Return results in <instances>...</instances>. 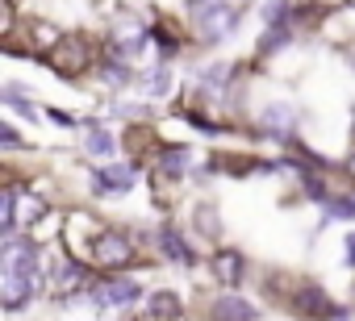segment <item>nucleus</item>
Here are the masks:
<instances>
[{"label": "nucleus", "instance_id": "obj_6", "mask_svg": "<svg viewBox=\"0 0 355 321\" xmlns=\"http://www.w3.org/2000/svg\"><path fill=\"white\" fill-rule=\"evenodd\" d=\"M134 180H138V167H125V163H105V167H96L92 172V192H125V188H134Z\"/></svg>", "mask_w": 355, "mask_h": 321}, {"label": "nucleus", "instance_id": "obj_4", "mask_svg": "<svg viewBox=\"0 0 355 321\" xmlns=\"http://www.w3.org/2000/svg\"><path fill=\"white\" fill-rule=\"evenodd\" d=\"M142 296V288L125 275H105L101 284H92V300L96 304H134Z\"/></svg>", "mask_w": 355, "mask_h": 321}, {"label": "nucleus", "instance_id": "obj_14", "mask_svg": "<svg viewBox=\"0 0 355 321\" xmlns=\"http://www.w3.org/2000/svg\"><path fill=\"white\" fill-rule=\"evenodd\" d=\"M214 263H218V279H226V284H239L243 279V255L239 250H222Z\"/></svg>", "mask_w": 355, "mask_h": 321}, {"label": "nucleus", "instance_id": "obj_1", "mask_svg": "<svg viewBox=\"0 0 355 321\" xmlns=\"http://www.w3.org/2000/svg\"><path fill=\"white\" fill-rule=\"evenodd\" d=\"M0 292H5V309L17 313L26 300H34L38 292V246L34 238H5V284H0Z\"/></svg>", "mask_w": 355, "mask_h": 321}, {"label": "nucleus", "instance_id": "obj_5", "mask_svg": "<svg viewBox=\"0 0 355 321\" xmlns=\"http://www.w3.org/2000/svg\"><path fill=\"white\" fill-rule=\"evenodd\" d=\"M297 313H305V317H318V321H326V317H347L338 304H330V296L318 288V284H301L297 288Z\"/></svg>", "mask_w": 355, "mask_h": 321}, {"label": "nucleus", "instance_id": "obj_10", "mask_svg": "<svg viewBox=\"0 0 355 321\" xmlns=\"http://www.w3.org/2000/svg\"><path fill=\"white\" fill-rule=\"evenodd\" d=\"M159 250H163L171 263H180V267H193V250L184 246V238L175 234V230H159Z\"/></svg>", "mask_w": 355, "mask_h": 321}, {"label": "nucleus", "instance_id": "obj_16", "mask_svg": "<svg viewBox=\"0 0 355 321\" xmlns=\"http://www.w3.org/2000/svg\"><path fill=\"white\" fill-rule=\"evenodd\" d=\"M293 42V30L288 26H272L268 34H263V42H259V55H276L280 46H288Z\"/></svg>", "mask_w": 355, "mask_h": 321}, {"label": "nucleus", "instance_id": "obj_9", "mask_svg": "<svg viewBox=\"0 0 355 321\" xmlns=\"http://www.w3.org/2000/svg\"><path fill=\"white\" fill-rule=\"evenodd\" d=\"M193 226L201 230V238L218 242V238H222V217H218V205H214V201H201V205L193 209Z\"/></svg>", "mask_w": 355, "mask_h": 321}, {"label": "nucleus", "instance_id": "obj_18", "mask_svg": "<svg viewBox=\"0 0 355 321\" xmlns=\"http://www.w3.org/2000/svg\"><path fill=\"white\" fill-rule=\"evenodd\" d=\"M326 217H334V221H355V196H330V201H326Z\"/></svg>", "mask_w": 355, "mask_h": 321}, {"label": "nucleus", "instance_id": "obj_11", "mask_svg": "<svg viewBox=\"0 0 355 321\" xmlns=\"http://www.w3.org/2000/svg\"><path fill=\"white\" fill-rule=\"evenodd\" d=\"M0 96H5V104H9L13 113H21L26 121H38V104L30 100V92H26L21 84H5V92H0Z\"/></svg>", "mask_w": 355, "mask_h": 321}, {"label": "nucleus", "instance_id": "obj_3", "mask_svg": "<svg viewBox=\"0 0 355 321\" xmlns=\"http://www.w3.org/2000/svg\"><path fill=\"white\" fill-rule=\"evenodd\" d=\"M134 259V238L130 234H117V230H105L96 238V263L101 267H125Z\"/></svg>", "mask_w": 355, "mask_h": 321}, {"label": "nucleus", "instance_id": "obj_13", "mask_svg": "<svg viewBox=\"0 0 355 321\" xmlns=\"http://www.w3.org/2000/svg\"><path fill=\"white\" fill-rule=\"evenodd\" d=\"M84 150L96 154V158H109V154L117 150V138H113L109 129H88V134H84Z\"/></svg>", "mask_w": 355, "mask_h": 321}, {"label": "nucleus", "instance_id": "obj_12", "mask_svg": "<svg viewBox=\"0 0 355 321\" xmlns=\"http://www.w3.org/2000/svg\"><path fill=\"white\" fill-rule=\"evenodd\" d=\"M189 163H193V150H189V146H167V150H163V158H159L163 176H180Z\"/></svg>", "mask_w": 355, "mask_h": 321}, {"label": "nucleus", "instance_id": "obj_19", "mask_svg": "<svg viewBox=\"0 0 355 321\" xmlns=\"http://www.w3.org/2000/svg\"><path fill=\"white\" fill-rule=\"evenodd\" d=\"M288 0H263V21H272V26H288Z\"/></svg>", "mask_w": 355, "mask_h": 321}, {"label": "nucleus", "instance_id": "obj_24", "mask_svg": "<svg viewBox=\"0 0 355 321\" xmlns=\"http://www.w3.org/2000/svg\"><path fill=\"white\" fill-rule=\"evenodd\" d=\"M347 267H355V234H347Z\"/></svg>", "mask_w": 355, "mask_h": 321}, {"label": "nucleus", "instance_id": "obj_20", "mask_svg": "<svg viewBox=\"0 0 355 321\" xmlns=\"http://www.w3.org/2000/svg\"><path fill=\"white\" fill-rule=\"evenodd\" d=\"M301 192H305L309 201H318V205H326V201H330L326 184H322V180H313V176H301Z\"/></svg>", "mask_w": 355, "mask_h": 321}, {"label": "nucleus", "instance_id": "obj_22", "mask_svg": "<svg viewBox=\"0 0 355 321\" xmlns=\"http://www.w3.org/2000/svg\"><path fill=\"white\" fill-rule=\"evenodd\" d=\"M0 142H5L9 150H13V146H21V134H17V125H9V121L0 125Z\"/></svg>", "mask_w": 355, "mask_h": 321}, {"label": "nucleus", "instance_id": "obj_2", "mask_svg": "<svg viewBox=\"0 0 355 321\" xmlns=\"http://www.w3.org/2000/svg\"><path fill=\"white\" fill-rule=\"evenodd\" d=\"M239 17H243V9L230 0V5H222V9H214L209 17H201V21H197V30H201L197 38H201V42H222L226 34H234V30H239Z\"/></svg>", "mask_w": 355, "mask_h": 321}, {"label": "nucleus", "instance_id": "obj_7", "mask_svg": "<svg viewBox=\"0 0 355 321\" xmlns=\"http://www.w3.org/2000/svg\"><path fill=\"white\" fill-rule=\"evenodd\" d=\"M293 121H297V113L288 104H268L263 109V129H268L272 142H288L293 138Z\"/></svg>", "mask_w": 355, "mask_h": 321}, {"label": "nucleus", "instance_id": "obj_15", "mask_svg": "<svg viewBox=\"0 0 355 321\" xmlns=\"http://www.w3.org/2000/svg\"><path fill=\"white\" fill-rule=\"evenodd\" d=\"M142 88H146V96H155V100H159V96H167V92H171V67H167V63L150 67V75H146V84H142Z\"/></svg>", "mask_w": 355, "mask_h": 321}, {"label": "nucleus", "instance_id": "obj_8", "mask_svg": "<svg viewBox=\"0 0 355 321\" xmlns=\"http://www.w3.org/2000/svg\"><path fill=\"white\" fill-rule=\"evenodd\" d=\"M214 321H259V309L243 296H222L214 300Z\"/></svg>", "mask_w": 355, "mask_h": 321}, {"label": "nucleus", "instance_id": "obj_21", "mask_svg": "<svg viewBox=\"0 0 355 321\" xmlns=\"http://www.w3.org/2000/svg\"><path fill=\"white\" fill-rule=\"evenodd\" d=\"M150 309L163 317V313H175L180 304H175V292H155V296H150Z\"/></svg>", "mask_w": 355, "mask_h": 321}, {"label": "nucleus", "instance_id": "obj_26", "mask_svg": "<svg viewBox=\"0 0 355 321\" xmlns=\"http://www.w3.org/2000/svg\"><path fill=\"white\" fill-rule=\"evenodd\" d=\"M351 63H355V55H351Z\"/></svg>", "mask_w": 355, "mask_h": 321}, {"label": "nucleus", "instance_id": "obj_17", "mask_svg": "<svg viewBox=\"0 0 355 321\" xmlns=\"http://www.w3.org/2000/svg\"><path fill=\"white\" fill-rule=\"evenodd\" d=\"M101 80H105V84H113V88H121V84H130V80H134V71H130L121 59H109V63L101 67Z\"/></svg>", "mask_w": 355, "mask_h": 321}, {"label": "nucleus", "instance_id": "obj_25", "mask_svg": "<svg viewBox=\"0 0 355 321\" xmlns=\"http://www.w3.org/2000/svg\"><path fill=\"white\" fill-rule=\"evenodd\" d=\"M347 172H351V176H355V154H351V163H347Z\"/></svg>", "mask_w": 355, "mask_h": 321}, {"label": "nucleus", "instance_id": "obj_23", "mask_svg": "<svg viewBox=\"0 0 355 321\" xmlns=\"http://www.w3.org/2000/svg\"><path fill=\"white\" fill-rule=\"evenodd\" d=\"M51 121H59V125H80L71 113H63V109H51Z\"/></svg>", "mask_w": 355, "mask_h": 321}]
</instances>
